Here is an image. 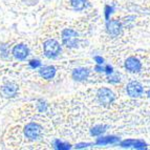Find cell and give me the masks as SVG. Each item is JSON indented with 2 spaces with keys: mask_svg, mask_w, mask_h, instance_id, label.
<instances>
[{
  "mask_svg": "<svg viewBox=\"0 0 150 150\" xmlns=\"http://www.w3.org/2000/svg\"><path fill=\"white\" fill-rule=\"evenodd\" d=\"M62 41L63 44L68 48H75L78 46V34L71 28H66L62 32Z\"/></svg>",
  "mask_w": 150,
  "mask_h": 150,
  "instance_id": "cell-1",
  "label": "cell"
},
{
  "mask_svg": "<svg viewBox=\"0 0 150 150\" xmlns=\"http://www.w3.org/2000/svg\"><path fill=\"white\" fill-rule=\"evenodd\" d=\"M24 133L30 140H37L42 135V127L37 123H30L25 126Z\"/></svg>",
  "mask_w": 150,
  "mask_h": 150,
  "instance_id": "cell-2",
  "label": "cell"
},
{
  "mask_svg": "<svg viewBox=\"0 0 150 150\" xmlns=\"http://www.w3.org/2000/svg\"><path fill=\"white\" fill-rule=\"evenodd\" d=\"M60 45L56 40H47L44 43V54L47 58H55L60 54Z\"/></svg>",
  "mask_w": 150,
  "mask_h": 150,
  "instance_id": "cell-3",
  "label": "cell"
},
{
  "mask_svg": "<svg viewBox=\"0 0 150 150\" xmlns=\"http://www.w3.org/2000/svg\"><path fill=\"white\" fill-rule=\"evenodd\" d=\"M98 99L101 104H103L104 106H108L115 101V96L108 88H100L98 90Z\"/></svg>",
  "mask_w": 150,
  "mask_h": 150,
  "instance_id": "cell-4",
  "label": "cell"
},
{
  "mask_svg": "<svg viewBox=\"0 0 150 150\" xmlns=\"http://www.w3.org/2000/svg\"><path fill=\"white\" fill-rule=\"evenodd\" d=\"M127 93L132 98H138L142 96L143 93V86L139 82H130L127 85Z\"/></svg>",
  "mask_w": 150,
  "mask_h": 150,
  "instance_id": "cell-5",
  "label": "cell"
},
{
  "mask_svg": "<svg viewBox=\"0 0 150 150\" xmlns=\"http://www.w3.org/2000/svg\"><path fill=\"white\" fill-rule=\"evenodd\" d=\"M106 28H107V32L110 36L117 37V36L120 35L121 30H122V24L118 20H111L107 22V26Z\"/></svg>",
  "mask_w": 150,
  "mask_h": 150,
  "instance_id": "cell-6",
  "label": "cell"
},
{
  "mask_svg": "<svg viewBox=\"0 0 150 150\" xmlns=\"http://www.w3.org/2000/svg\"><path fill=\"white\" fill-rule=\"evenodd\" d=\"M125 67L127 68L129 71H131V73H138V71L141 70V68H142V64H141V62L137 58L130 57L126 60Z\"/></svg>",
  "mask_w": 150,
  "mask_h": 150,
  "instance_id": "cell-7",
  "label": "cell"
},
{
  "mask_svg": "<svg viewBox=\"0 0 150 150\" xmlns=\"http://www.w3.org/2000/svg\"><path fill=\"white\" fill-rule=\"evenodd\" d=\"M13 55L15 56L17 59H20V60H23L25 58L28 57V48L25 46L24 44H19L16 45L14 50H13Z\"/></svg>",
  "mask_w": 150,
  "mask_h": 150,
  "instance_id": "cell-8",
  "label": "cell"
},
{
  "mask_svg": "<svg viewBox=\"0 0 150 150\" xmlns=\"http://www.w3.org/2000/svg\"><path fill=\"white\" fill-rule=\"evenodd\" d=\"M89 71L86 68H77L73 71V78L77 81H84L87 79Z\"/></svg>",
  "mask_w": 150,
  "mask_h": 150,
  "instance_id": "cell-9",
  "label": "cell"
},
{
  "mask_svg": "<svg viewBox=\"0 0 150 150\" xmlns=\"http://www.w3.org/2000/svg\"><path fill=\"white\" fill-rule=\"evenodd\" d=\"M55 74H56V68L54 66H44V67H42L40 69V75L44 79H46V80L53 79Z\"/></svg>",
  "mask_w": 150,
  "mask_h": 150,
  "instance_id": "cell-10",
  "label": "cell"
},
{
  "mask_svg": "<svg viewBox=\"0 0 150 150\" xmlns=\"http://www.w3.org/2000/svg\"><path fill=\"white\" fill-rule=\"evenodd\" d=\"M119 142V138L117 137H104V138H99L97 140L98 145H107V144H115Z\"/></svg>",
  "mask_w": 150,
  "mask_h": 150,
  "instance_id": "cell-11",
  "label": "cell"
},
{
  "mask_svg": "<svg viewBox=\"0 0 150 150\" xmlns=\"http://www.w3.org/2000/svg\"><path fill=\"white\" fill-rule=\"evenodd\" d=\"M17 90H18V87L15 85V84H8V85H6L4 87V89H3V91H4V93L8 97H14V96L17 93Z\"/></svg>",
  "mask_w": 150,
  "mask_h": 150,
  "instance_id": "cell-12",
  "label": "cell"
},
{
  "mask_svg": "<svg viewBox=\"0 0 150 150\" xmlns=\"http://www.w3.org/2000/svg\"><path fill=\"white\" fill-rule=\"evenodd\" d=\"M70 2L73 4V6L78 11H81L84 8L86 3V0H70Z\"/></svg>",
  "mask_w": 150,
  "mask_h": 150,
  "instance_id": "cell-13",
  "label": "cell"
},
{
  "mask_svg": "<svg viewBox=\"0 0 150 150\" xmlns=\"http://www.w3.org/2000/svg\"><path fill=\"white\" fill-rule=\"evenodd\" d=\"M106 128H107V126H105V125H97V126H95V127L91 129V134L93 135H100V134H102L104 131L106 130Z\"/></svg>",
  "mask_w": 150,
  "mask_h": 150,
  "instance_id": "cell-14",
  "label": "cell"
},
{
  "mask_svg": "<svg viewBox=\"0 0 150 150\" xmlns=\"http://www.w3.org/2000/svg\"><path fill=\"white\" fill-rule=\"evenodd\" d=\"M55 146L57 149H69L70 145L67 143H63L60 140H56L55 141Z\"/></svg>",
  "mask_w": 150,
  "mask_h": 150,
  "instance_id": "cell-15",
  "label": "cell"
},
{
  "mask_svg": "<svg viewBox=\"0 0 150 150\" xmlns=\"http://www.w3.org/2000/svg\"><path fill=\"white\" fill-rule=\"evenodd\" d=\"M132 147L137 148V149H144L146 148V143L143 141H133Z\"/></svg>",
  "mask_w": 150,
  "mask_h": 150,
  "instance_id": "cell-16",
  "label": "cell"
},
{
  "mask_svg": "<svg viewBox=\"0 0 150 150\" xmlns=\"http://www.w3.org/2000/svg\"><path fill=\"white\" fill-rule=\"evenodd\" d=\"M133 141H134V140H126V141H123V142L121 143V146H122V147H124V148L130 147V146H132Z\"/></svg>",
  "mask_w": 150,
  "mask_h": 150,
  "instance_id": "cell-17",
  "label": "cell"
},
{
  "mask_svg": "<svg viewBox=\"0 0 150 150\" xmlns=\"http://www.w3.org/2000/svg\"><path fill=\"white\" fill-rule=\"evenodd\" d=\"M112 12V8H110V6H106L105 8V17H106V20L109 19V14Z\"/></svg>",
  "mask_w": 150,
  "mask_h": 150,
  "instance_id": "cell-18",
  "label": "cell"
},
{
  "mask_svg": "<svg viewBox=\"0 0 150 150\" xmlns=\"http://www.w3.org/2000/svg\"><path fill=\"white\" fill-rule=\"evenodd\" d=\"M30 66H32V67L36 68V67H38V66H40L41 63L39 62L38 60H33V61H30Z\"/></svg>",
  "mask_w": 150,
  "mask_h": 150,
  "instance_id": "cell-19",
  "label": "cell"
},
{
  "mask_svg": "<svg viewBox=\"0 0 150 150\" xmlns=\"http://www.w3.org/2000/svg\"><path fill=\"white\" fill-rule=\"evenodd\" d=\"M95 60L97 61L98 64H103V62H104V60H103V58H101V57H96V58H95Z\"/></svg>",
  "mask_w": 150,
  "mask_h": 150,
  "instance_id": "cell-20",
  "label": "cell"
},
{
  "mask_svg": "<svg viewBox=\"0 0 150 150\" xmlns=\"http://www.w3.org/2000/svg\"><path fill=\"white\" fill-rule=\"evenodd\" d=\"M105 71L107 74H111V73H112V67H111V66H109V65H107V66L105 67Z\"/></svg>",
  "mask_w": 150,
  "mask_h": 150,
  "instance_id": "cell-21",
  "label": "cell"
},
{
  "mask_svg": "<svg viewBox=\"0 0 150 150\" xmlns=\"http://www.w3.org/2000/svg\"><path fill=\"white\" fill-rule=\"evenodd\" d=\"M87 146H89V144H79V145H77L76 147L77 148H84V147H87Z\"/></svg>",
  "mask_w": 150,
  "mask_h": 150,
  "instance_id": "cell-22",
  "label": "cell"
},
{
  "mask_svg": "<svg viewBox=\"0 0 150 150\" xmlns=\"http://www.w3.org/2000/svg\"><path fill=\"white\" fill-rule=\"evenodd\" d=\"M148 96H149V98H150V90L148 91Z\"/></svg>",
  "mask_w": 150,
  "mask_h": 150,
  "instance_id": "cell-23",
  "label": "cell"
}]
</instances>
